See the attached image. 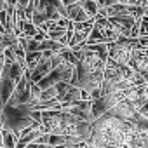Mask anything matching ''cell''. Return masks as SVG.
Returning <instances> with one entry per match:
<instances>
[{
    "instance_id": "obj_1",
    "label": "cell",
    "mask_w": 148,
    "mask_h": 148,
    "mask_svg": "<svg viewBox=\"0 0 148 148\" xmlns=\"http://www.w3.org/2000/svg\"><path fill=\"white\" fill-rule=\"evenodd\" d=\"M136 47H138V40L122 37L117 42L108 44V61H112L117 66H127Z\"/></svg>"
},
{
    "instance_id": "obj_12",
    "label": "cell",
    "mask_w": 148,
    "mask_h": 148,
    "mask_svg": "<svg viewBox=\"0 0 148 148\" xmlns=\"http://www.w3.org/2000/svg\"><path fill=\"white\" fill-rule=\"evenodd\" d=\"M145 51H146V54H148V49H145Z\"/></svg>"
},
{
    "instance_id": "obj_6",
    "label": "cell",
    "mask_w": 148,
    "mask_h": 148,
    "mask_svg": "<svg viewBox=\"0 0 148 148\" xmlns=\"http://www.w3.org/2000/svg\"><path fill=\"white\" fill-rule=\"evenodd\" d=\"M18 145V136L11 131L2 129V146L4 148H16Z\"/></svg>"
},
{
    "instance_id": "obj_2",
    "label": "cell",
    "mask_w": 148,
    "mask_h": 148,
    "mask_svg": "<svg viewBox=\"0 0 148 148\" xmlns=\"http://www.w3.org/2000/svg\"><path fill=\"white\" fill-rule=\"evenodd\" d=\"M73 25V23H71ZM94 26V21H86V23H75L73 25V35H71V40H70V49H75L82 44H86L87 37L91 35V30Z\"/></svg>"
},
{
    "instance_id": "obj_10",
    "label": "cell",
    "mask_w": 148,
    "mask_h": 148,
    "mask_svg": "<svg viewBox=\"0 0 148 148\" xmlns=\"http://www.w3.org/2000/svg\"><path fill=\"white\" fill-rule=\"evenodd\" d=\"M138 28H139V38L148 37V16H143L138 21Z\"/></svg>"
},
{
    "instance_id": "obj_5",
    "label": "cell",
    "mask_w": 148,
    "mask_h": 148,
    "mask_svg": "<svg viewBox=\"0 0 148 148\" xmlns=\"http://www.w3.org/2000/svg\"><path fill=\"white\" fill-rule=\"evenodd\" d=\"M40 58H42V52H30V54H26V58H25V73L26 75H30V73L35 70V66L38 64Z\"/></svg>"
},
{
    "instance_id": "obj_11",
    "label": "cell",
    "mask_w": 148,
    "mask_h": 148,
    "mask_svg": "<svg viewBox=\"0 0 148 148\" xmlns=\"http://www.w3.org/2000/svg\"><path fill=\"white\" fill-rule=\"evenodd\" d=\"M5 7H7V2H5V0H0V12L5 11Z\"/></svg>"
},
{
    "instance_id": "obj_4",
    "label": "cell",
    "mask_w": 148,
    "mask_h": 148,
    "mask_svg": "<svg viewBox=\"0 0 148 148\" xmlns=\"http://www.w3.org/2000/svg\"><path fill=\"white\" fill-rule=\"evenodd\" d=\"M127 66H129L134 73H143V71H146V70H148V54H146V51H145V49H136Z\"/></svg>"
},
{
    "instance_id": "obj_8",
    "label": "cell",
    "mask_w": 148,
    "mask_h": 148,
    "mask_svg": "<svg viewBox=\"0 0 148 148\" xmlns=\"http://www.w3.org/2000/svg\"><path fill=\"white\" fill-rule=\"evenodd\" d=\"M18 42L16 35H0V56L4 54L5 49H9L11 45H14Z\"/></svg>"
},
{
    "instance_id": "obj_9",
    "label": "cell",
    "mask_w": 148,
    "mask_h": 148,
    "mask_svg": "<svg viewBox=\"0 0 148 148\" xmlns=\"http://www.w3.org/2000/svg\"><path fill=\"white\" fill-rule=\"evenodd\" d=\"M47 145H49V146H52V148L61 146V145H66V138H64V136H58V134H49Z\"/></svg>"
},
{
    "instance_id": "obj_3",
    "label": "cell",
    "mask_w": 148,
    "mask_h": 148,
    "mask_svg": "<svg viewBox=\"0 0 148 148\" xmlns=\"http://www.w3.org/2000/svg\"><path fill=\"white\" fill-rule=\"evenodd\" d=\"M66 18H68V21L70 23H86V21H92V19H89V16H87V12H86V9H84V5H82V0H75L70 7H66Z\"/></svg>"
},
{
    "instance_id": "obj_7",
    "label": "cell",
    "mask_w": 148,
    "mask_h": 148,
    "mask_svg": "<svg viewBox=\"0 0 148 148\" xmlns=\"http://www.w3.org/2000/svg\"><path fill=\"white\" fill-rule=\"evenodd\" d=\"M82 5H84V9H86V12H87V16H89V19H96L98 18V4L94 2V0H82Z\"/></svg>"
}]
</instances>
